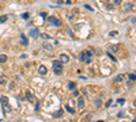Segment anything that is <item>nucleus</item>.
I'll return each mask as SVG.
<instances>
[{
  "label": "nucleus",
  "mask_w": 136,
  "mask_h": 122,
  "mask_svg": "<svg viewBox=\"0 0 136 122\" xmlns=\"http://www.w3.org/2000/svg\"><path fill=\"white\" fill-rule=\"evenodd\" d=\"M0 102H1V105H3V110H4V113H6V115H8V114L11 113V107H10V105H8V98H7V96H1Z\"/></svg>",
  "instance_id": "f257e3e1"
},
{
  "label": "nucleus",
  "mask_w": 136,
  "mask_h": 122,
  "mask_svg": "<svg viewBox=\"0 0 136 122\" xmlns=\"http://www.w3.org/2000/svg\"><path fill=\"white\" fill-rule=\"evenodd\" d=\"M53 72L56 75H61L63 73V62L61 61H53Z\"/></svg>",
  "instance_id": "f03ea898"
},
{
  "label": "nucleus",
  "mask_w": 136,
  "mask_h": 122,
  "mask_svg": "<svg viewBox=\"0 0 136 122\" xmlns=\"http://www.w3.org/2000/svg\"><path fill=\"white\" fill-rule=\"evenodd\" d=\"M48 22H49L50 24H53V26H60V24H61V22L54 16H49L48 18Z\"/></svg>",
  "instance_id": "7ed1b4c3"
},
{
  "label": "nucleus",
  "mask_w": 136,
  "mask_h": 122,
  "mask_svg": "<svg viewBox=\"0 0 136 122\" xmlns=\"http://www.w3.org/2000/svg\"><path fill=\"white\" fill-rule=\"evenodd\" d=\"M38 34H40L38 29H31V30H30V33H29V35L31 38H37V37H38Z\"/></svg>",
  "instance_id": "20e7f679"
},
{
  "label": "nucleus",
  "mask_w": 136,
  "mask_h": 122,
  "mask_svg": "<svg viewBox=\"0 0 136 122\" xmlns=\"http://www.w3.org/2000/svg\"><path fill=\"white\" fill-rule=\"evenodd\" d=\"M78 107H79L80 110L84 107V99H83V98H79V99H78Z\"/></svg>",
  "instance_id": "39448f33"
},
{
  "label": "nucleus",
  "mask_w": 136,
  "mask_h": 122,
  "mask_svg": "<svg viewBox=\"0 0 136 122\" xmlns=\"http://www.w3.org/2000/svg\"><path fill=\"white\" fill-rule=\"evenodd\" d=\"M60 61H61V62H68V61H69V57H68L67 54H60Z\"/></svg>",
  "instance_id": "423d86ee"
},
{
  "label": "nucleus",
  "mask_w": 136,
  "mask_h": 122,
  "mask_svg": "<svg viewBox=\"0 0 136 122\" xmlns=\"http://www.w3.org/2000/svg\"><path fill=\"white\" fill-rule=\"evenodd\" d=\"M21 42H22V44H23V46H27V45H29V41H27V38L25 37L23 34L21 35Z\"/></svg>",
  "instance_id": "0eeeda50"
},
{
  "label": "nucleus",
  "mask_w": 136,
  "mask_h": 122,
  "mask_svg": "<svg viewBox=\"0 0 136 122\" xmlns=\"http://www.w3.org/2000/svg\"><path fill=\"white\" fill-rule=\"evenodd\" d=\"M38 72L41 73V75H46V72H48V69L44 67V65H41V67L38 68Z\"/></svg>",
  "instance_id": "6e6552de"
},
{
  "label": "nucleus",
  "mask_w": 136,
  "mask_h": 122,
  "mask_svg": "<svg viewBox=\"0 0 136 122\" xmlns=\"http://www.w3.org/2000/svg\"><path fill=\"white\" fill-rule=\"evenodd\" d=\"M26 98H27V100H29V102L34 100V96H33V94L30 92V91H27V92H26Z\"/></svg>",
  "instance_id": "1a4fd4ad"
},
{
  "label": "nucleus",
  "mask_w": 136,
  "mask_h": 122,
  "mask_svg": "<svg viewBox=\"0 0 136 122\" xmlns=\"http://www.w3.org/2000/svg\"><path fill=\"white\" fill-rule=\"evenodd\" d=\"M109 49L112 50V52H118V50H120V48H118L117 45H110V46H109Z\"/></svg>",
  "instance_id": "9d476101"
},
{
  "label": "nucleus",
  "mask_w": 136,
  "mask_h": 122,
  "mask_svg": "<svg viewBox=\"0 0 136 122\" xmlns=\"http://www.w3.org/2000/svg\"><path fill=\"white\" fill-rule=\"evenodd\" d=\"M75 87H76V84H75L74 81H69V83H68V88H69V90H75Z\"/></svg>",
  "instance_id": "9b49d317"
},
{
  "label": "nucleus",
  "mask_w": 136,
  "mask_h": 122,
  "mask_svg": "<svg viewBox=\"0 0 136 122\" xmlns=\"http://www.w3.org/2000/svg\"><path fill=\"white\" fill-rule=\"evenodd\" d=\"M7 19H8V16H7V15H1V16H0V23L7 22Z\"/></svg>",
  "instance_id": "f8f14e48"
},
{
  "label": "nucleus",
  "mask_w": 136,
  "mask_h": 122,
  "mask_svg": "<svg viewBox=\"0 0 136 122\" xmlns=\"http://www.w3.org/2000/svg\"><path fill=\"white\" fill-rule=\"evenodd\" d=\"M6 61H7V56L0 54V64H1V62H6Z\"/></svg>",
  "instance_id": "ddd939ff"
},
{
  "label": "nucleus",
  "mask_w": 136,
  "mask_h": 122,
  "mask_svg": "<svg viewBox=\"0 0 136 122\" xmlns=\"http://www.w3.org/2000/svg\"><path fill=\"white\" fill-rule=\"evenodd\" d=\"M44 48H45L46 50H49V52H50L52 49H53V48L50 46V44H48V42H45V44H44Z\"/></svg>",
  "instance_id": "4468645a"
},
{
  "label": "nucleus",
  "mask_w": 136,
  "mask_h": 122,
  "mask_svg": "<svg viewBox=\"0 0 136 122\" xmlns=\"http://www.w3.org/2000/svg\"><path fill=\"white\" fill-rule=\"evenodd\" d=\"M65 110H68V113H71V114H74V113H75V110H74V109H72L71 106H68V105L65 106Z\"/></svg>",
  "instance_id": "2eb2a0df"
},
{
  "label": "nucleus",
  "mask_w": 136,
  "mask_h": 122,
  "mask_svg": "<svg viewBox=\"0 0 136 122\" xmlns=\"http://www.w3.org/2000/svg\"><path fill=\"white\" fill-rule=\"evenodd\" d=\"M122 77H124V76H122V75L117 76V77L114 79V81H116V83H121V81H122Z\"/></svg>",
  "instance_id": "dca6fc26"
},
{
  "label": "nucleus",
  "mask_w": 136,
  "mask_h": 122,
  "mask_svg": "<svg viewBox=\"0 0 136 122\" xmlns=\"http://www.w3.org/2000/svg\"><path fill=\"white\" fill-rule=\"evenodd\" d=\"M63 115V110H59L57 113H54V118H60Z\"/></svg>",
  "instance_id": "f3484780"
},
{
  "label": "nucleus",
  "mask_w": 136,
  "mask_h": 122,
  "mask_svg": "<svg viewBox=\"0 0 136 122\" xmlns=\"http://www.w3.org/2000/svg\"><path fill=\"white\" fill-rule=\"evenodd\" d=\"M131 8H132V4H131V3H128V4H125V6H124L125 11H128V10H131Z\"/></svg>",
  "instance_id": "a211bd4d"
},
{
  "label": "nucleus",
  "mask_w": 136,
  "mask_h": 122,
  "mask_svg": "<svg viewBox=\"0 0 136 122\" xmlns=\"http://www.w3.org/2000/svg\"><path fill=\"white\" fill-rule=\"evenodd\" d=\"M129 80H132V81H135V79H136V76H135V73H129Z\"/></svg>",
  "instance_id": "6ab92c4d"
},
{
  "label": "nucleus",
  "mask_w": 136,
  "mask_h": 122,
  "mask_svg": "<svg viewBox=\"0 0 136 122\" xmlns=\"http://www.w3.org/2000/svg\"><path fill=\"white\" fill-rule=\"evenodd\" d=\"M117 34H118L117 31H110V33H109V35H110V37H116Z\"/></svg>",
  "instance_id": "aec40b11"
},
{
  "label": "nucleus",
  "mask_w": 136,
  "mask_h": 122,
  "mask_svg": "<svg viewBox=\"0 0 136 122\" xmlns=\"http://www.w3.org/2000/svg\"><path fill=\"white\" fill-rule=\"evenodd\" d=\"M74 15H75V11H69V14H68V18L71 19V18L74 16Z\"/></svg>",
  "instance_id": "412c9836"
},
{
  "label": "nucleus",
  "mask_w": 136,
  "mask_h": 122,
  "mask_svg": "<svg viewBox=\"0 0 136 122\" xmlns=\"http://www.w3.org/2000/svg\"><path fill=\"white\" fill-rule=\"evenodd\" d=\"M67 33H68V34H69V35H71V37H72V38H74V37H75V35H74V34H72V31H71V29H67Z\"/></svg>",
  "instance_id": "4be33fe9"
},
{
  "label": "nucleus",
  "mask_w": 136,
  "mask_h": 122,
  "mask_svg": "<svg viewBox=\"0 0 136 122\" xmlns=\"http://www.w3.org/2000/svg\"><path fill=\"white\" fill-rule=\"evenodd\" d=\"M41 35H42V38H46V39H50V37H49L48 34H41Z\"/></svg>",
  "instance_id": "5701e85b"
},
{
  "label": "nucleus",
  "mask_w": 136,
  "mask_h": 122,
  "mask_svg": "<svg viewBox=\"0 0 136 122\" xmlns=\"http://www.w3.org/2000/svg\"><path fill=\"white\" fill-rule=\"evenodd\" d=\"M118 105H124V99H118Z\"/></svg>",
  "instance_id": "b1692460"
},
{
  "label": "nucleus",
  "mask_w": 136,
  "mask_h": 122,
  "mask_svg": "<svg viewBox=\"0 0 136 122\" xmlns=\"http://www.w3.org/2000/svg\"><path fill=\"white\" fill-rule=\"evenodd\" d=\"M84 8H86V10H89V11H93V8H91V7H90V6H87V4H86V6H84Z\"/></svg>",
  "instance_id": "393cba45"
},
{
  "label": "nucleus",
  "mask_w": 136,
  "mask_h": 122,
  "mask_svg": "<svg viewBox=\"0 0 136 122\" xmlns=\"http://www.w3.org/2000/svg\"><path fill=\"white\" fill-rule=\"evenodd\" d=\"M110 105H112V100H110V99H109V100H108V102H106V107H109V106H110Z\"/></svg>",
  "instance_id": "a878e982"
},
{
  "label": "nucleus",
  "mask_w": 136,
  "mask_h": 122,
  "mask_svg": "<svg viewBox=\"0 0 136 122\" xmlns=\"http://www.w3.org/2000/svg\"><path fill=\"white\" fill-rule=\"evenodd\" d=\"M22 18H23V19H27V18H29V14H23V15H22Z\"/></svg>",
  "instance_id": "bb28decb"
},
{
  "label": "nucleus",
  "mask_w": 136,
  "mask_h": 122,
  "mask_svg": "<svg viewBox=\"0 0 136 122\" xmlns=\"http://www.w3.org/2000/svg\"><path fill=\"white\" fill-rule=\"evenodd\" d=\"M114 3H116V4H121L122 0H114Z\"/></svg>",
  "instance_id": "cd10ccee"
},
{
  "label": "nucleus",
  "mask_w": 136,
  "mask_h": 122,
  "mask_svg": "<svg viewBox=\"0 0 136 122\" xmlns=\"http://www.w3.org/2000/svg\"><path fill=\"white\" fill-rule=\"evenodd\" d=\"M40 15H41L42 18H46V14H45V12H41V14H40Z\"/></svg>",
  "instance_id": "c85d7f7f"
}]
</instances>
